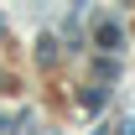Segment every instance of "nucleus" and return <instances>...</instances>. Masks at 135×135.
<instances>
[{
  "label": "nucleus",
  "instance_id": "f257e3e1",
  "mask_svg": "<svg viewBox=\"0 0 135 135\" xmlns=\"http://www.w3.org/2000/svg\"><path fill=\"white\" fill-rule=\"evenodd\" d=\"M99 47H104V52H119V47H125V31H119L114 21H104V26H99Z\"/></svg>",
  "mask_w": 135,
  "mask_h": 135
}]
</instances>
